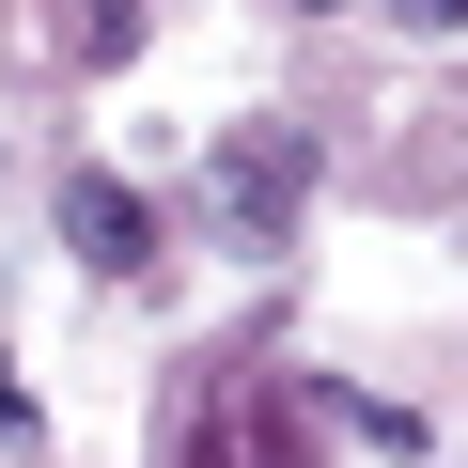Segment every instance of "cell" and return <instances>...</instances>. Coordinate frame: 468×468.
<instances>
[{"label":"cell","mask_w":468,"mask_h":468,"mask_svg":"<svg viewBox=\"0 0 468 468\" xmlns=\"http://www.w3.org/2000/svg\"><path fill=\"white\" fill-rule=\"evenodd\" d=\"M156 468H328V437L297 375H266L250 344H203L156 390Z\"/></svg>","instance_id":"obj_1"},{"label":"cell","mask_w":468,"mask_h":468,"mask_svg":"<svg viewBox=\"0 0 468 468\" xmlns=\"http://www.w3.org/2000/svg\"><path fill=\"white\" fill-rule=\"evenodd\" d=\"M313 125L297 110H250V125H218V156H203V218L234 234V250H282V234L313 218Z\"/></svg>","instance_id":"obj_2"},{"label":"cell","mask_w":468,"mask_h":468,"mask_svg":"<svg viewBox=\"0 0 468 468\" xmlns=\"http://www.w3.org/2000/svg\"><path fill=\"white\" fill-rule=\"evenodd\" d=\"M48 218H63V250H79L94 282H141V266H156V187H125L110 156H79V172L48 187Z\"/></svg>","instance_id":"obj_3"},{"label":"cell","mask_w":468,"mask_h":468,"mask_svg":"<svg viewBox=\"0 0 468 468\" xmlns=\"http://www.w3.org/2000/svg\"><path fill=\"white\" fill-rule=\"evenodd\" d=\"M297 390H313V421H328V437H359L375 468H421V452H437V421H421L406 390H344V375H297Z\"/></svg>","instance_id":"obj_4"},{"label":"cell","mask_w":468,"mask_h":468,"mask_svg":"<svg viewBox=\"0 0 468 468\" xmlns=\"http://www.w3.org/2000/svg\"><path fill=\"white\" fill-rule=\"evenodd\" d=\"M141 48H156L141 0H79V16H48V63H63V79H125Z\"/></svg>","instance_id":"obj_5"},{"label":"cell","mask_w":468,"mask_h":468,"mask_svg":"<svg viewBox=\"0 0 468 468\" xmlns=\"http://www.w3.org/2000/svg\"><path fill=\"white\" fill-rule=\"evenodd\" d=\"M32 437H48V406H32L16 375H0V452H32Z\"/></svg>","instance_id":"obj_6"}]
</instances>
